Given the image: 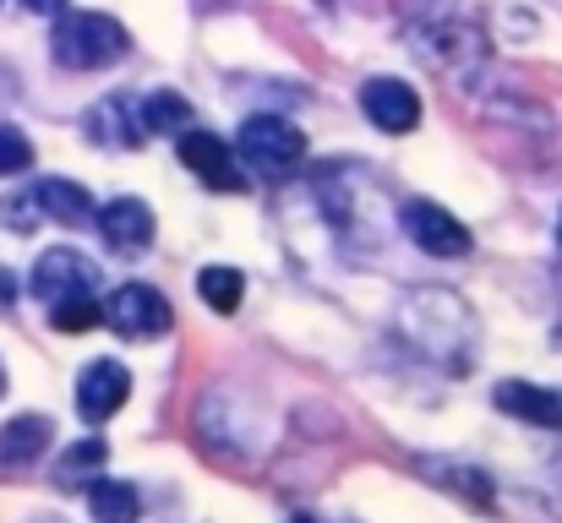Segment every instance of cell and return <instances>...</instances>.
I'll use <instances>...</instances> for the list:
<instances>
[{"label": "cell", "mask_w": 562, "mask_h": 523, "mask_svg": "<svg viewBox=\"0 0 562 523\" xmlns=\"http://www.w3.org/2000/svg\"><path fill=\"white\" fill-rule=\"evenodd\" d=\"M126 49H132V33L104 11H60L55 16L49 55L66 71H104V66L126 60Z\"/></svg>", "instance_id": "obj_1"}, {"label": "cell", "mask_w": 562, "mask_h": 523, "mask_svg": "<svg viewBox=\"0 0 562 523\" xmlns=\"http://www.w3.org/2000/svg\"><path fill=\"white\" fill-rule=\"evenodd\" d=\"M235 159H240V170L262 174V180H290L306 159V137L284 115H251L235 132Z\"/></svg>", "instance_id": "obj_2"}, {"label": "cell", "mask_w": 562, "mask_h": 523, "mask_svg": "<svg viewBox=\"0 0 562 523\" xmlns=\"http://www.w3.org/2000/svg\"><path fill=\"white\" fill-rule=\"evenodd\" d=\"M415 55H420L431 71L470 82V77L481 71V60H486V38H481L470 22H448V16H442V22L415 27Z\"/></svg>", "instance_id": "obj_3"}, {"label": "cell", "mask_w": 562, "mask_h": 523, "mask_svg": "<svg viewBox=\"0 0 562 523\" xmlns=\"http://www.w3.org/2000/svg\"><path fill=\"white\" fill-rule=\"evenodd\" d=\"M104 322L115 339H132V344H148V339H165L176 311L170 300L154 289V284H121L110 300H104Z\"/></svg>", "instance_id": "obj_4"}, {"label": "cell", "mask_w": 562, "mask_h": 523, "mask_svg": "<svg viewBox=\"0 0 562 523\" xmlns=\"http://www.w3.org/2000/svg\"><path fill=\"white\" fill-rule=\"evenodd\" d=\"M398 224H404V235L426 251V257H442V262H453V257H470V229L442 207V202H426V196H415V202H404V213H398Z\"/></svg>", "instance_id": "obj_5"}, {"label": "cell", "mask_w": 562, "mask_h": 523, "mask_svg": "<svg viewBox=\"0 0 562 523\" xmlns=\"http://www.w3.org/2000/svg\"><path fill=\"white\" fill-rule=\"evenodd\" d=\"M181 164L213 191H246V170H240L235 148L213 132H196V126L181 132Z\"/></svg>", "instance_id": "obj_6"}, {"label": "cell", "mask_w": 562, "mask_h": 523, "mask_svg": "<svg viewBox=\"0 0 562 523\" xmlns=\"http://www.w3.org/2000/svg\"><path fill=\"white\" fill-rule=\"evenodd\" d=\"M88 137L99 143V148H143L148 143V121H143V99H132V93H110V99H99L93 110H88Z\"/></svg>", "instance_id": "obj_7"}, {"label": "cell", "mask_w": 562, "mask_h": 523, "mask_svg": "<svg viewBox=\"0 0 562 523\" xmlns=\"http://www.w3.org/2000/svg\"><path fill=\"white\" fill-rule=\"evenodd\" d=\"M361 110H367V121L376 132H387V137H404V132L420 126V93L409 82H398V77H372L361 88Z\"/></svg>", "instance_id": "obj_8"}, {"label": "cell", "mask_w": 562, "mask_h": 523, "mask_svg": "<svg viewBox=\"0 0 562 523\" xmlns=\"http://www.w3.org/2000/svg\"><path fill=\"white\" fill-rule=\"evenodd\" d=\"M126 393H132V371H126L121 360H93V365L77 376V414L93 420V425H104L110 414H121Z\"/></svg>", "instance_id": "obj_9"}, {"label": "cell", "mask_w": 562, "mask_h": 523, "mask_svg": "<svg viewBox=\"0 0 562 523\" xmlns=\"http://www.w3.org/2000/svg\"><path fill=\"white\" fill-rule=\"evenodd\" d=\"M93 224H99L110 251H148L154 246V207L137 196H115V202L93 207Z\"/></svg>", "instance_id": "obj_10"}, {"label": "cell", "mask_w": 562, "mask_h": 523, "mask_svg": "<svg viewBox=\"0 0 562 523\" xmlns=\"http://www.w3.org/2000/svg\"><path fill=\"white\" fill-rule=\"evenodd\" d=\"M33 295L38 300H60V295H82V289H93V262L82 257V251H66V246H55V251H44L38 262H33Z\"/></svg>", "instance_id": "obj_11"}, {"label": "cell", "mask_w": 562, "mask_h": 523, "mask_svg": "<svg viewBox=\"0 0 562 523\" xmlns=\"http://www.w3.org/2000/svg\"><path fill=\"white\" fill-rule=\"evenodd\" d=\"M33 207H38V218H49V224H93V196L77 185V180H60V174H44L33 191Z\"/></svg>", "instance_id": "obj_12"}, {"label": "cell", "mask_w": 562, "mask_h": 523, "mask_svg": "<svg viewBox=\"0 0 562 523\" xmlns=\"http://www.w3.org/2000/svg\"><path fill=\"white\" fill-rule=\"evenodd\" d=\"M497 409L514 414V420H530V425H541V431H558L562 425V393L536 387V382H503V387H497Z\"/></svg>", "instance_id": "obj_13"}, {"label": "cell", "mask_w": 562, "mask_h": 523, "mask_svg": "<svg viewBox=\"0 0 562 523\" xmlns=\"http://www.w3.org/2000/svg\"><path fill=\"white\" fill-rule=\"evenodd\" d=\"M49 436H55V425H49L44 414H16V420H5V425H0V469H27L33 458H44Z\"/></svg>", "instance_id": "obj_14"}, {"label": "cell", "mask_w": 562, "mask_h": 523, "mask_svg": "<svg viewBox=\"0 0 562 523\" xmlns=\"http://www.w3.org/2000/svg\"><path fill=\"white\" fill-rule=\"evenodd\" d=\"M88 513L93 523H137L143 519V497L132 480H93L88 486Z\"/></svg>", "instance_id": "obj_15"}, {"label": "cell", "mask_w": 562, "mask_h": 523, "mask_svg": "<svg viewBox=\"0 0 562 523\" xmlns=\"http://www.w3.org/2000/svg\"><path fill=\"white\" fill-rule=\"evenodd\" d=\"M196 295H202V306H213L218 317H229V311L240 306V295H246V278H240V268L213 262V268L196 273Z\"/></svg>", "instance_id": "obj_16"}, {"label": "cell", "mask_w": 562, "mask_h": 523, "mask_svg": "<svg viewBox=\"0 0 562 523\" xmlns=\"http://www.w3.org/2000/svg\"><path fill=\"white\" fill-rule=\"evenodd\" d=\"M104 458H110V447H104L99 436H82L77 447H66V453H60L55 480H60V486H93V480H99V469H104Z\"/></svg>", "instance_id": "obj_17"}, {"label": "cell", "mask_w": 562, "mask_h": 523, "mask_svg": "<svg viewBox=\"0 0 562 523\" xmlns=\"http://www.w3.org/2000/svg\"><path fill=\"white\" fill-rule=\"evenodd\" d=\"M49 322H55V333H88L104 322V300H93V289L60 295V300H49Z\"/></svg>", "instance_id": "obj_18"}, {"label": "cell", "mask_w": 562, "mask_h": 523, "mask_svg": "<svg viewBox=\"0 0 562 523\" xmlns=\"http://www.w3.org/2000/svg\"><path fill=\"white\" fill-rule=\"evenodd\" d=\"M143 121H148V132H187L191 126V104L181 99V93L159 88L154 99H143Z\"/></svg>", "instance_id": "obj_19"}, {"label": "cell", "mask_w": 562, "mask_h": 523, "mask_svg": "<svg viewBox=\"0 0 562 523\" xmlns=\"http://www.w3.org/2000/svg\"><path fill=\"white\" fill-rule=\"evenodd\" d=\"M33 170V143L16 126H0V174H27Z\"/></svg>", "instance_id": "obj_20"}, {"label": "cell", "mask_w": 562, "mask_h": 523, "mask_svg": "<svg viewBox=\"0 0 562 523\" xmlns=\"http://www.w3.org/2000/svg\"><path fill=\"white\" fill-rule=\"evenodd\" d=\"M431 469L453 475V480H448L453 491H464V497H475V502H492V486H486V475H481V469H453V464H431Z\"/></svg>", "instance_id": "obj_21"}, {"label": "cell", "mask_w": 562, "mask_h": 523, "mask_svg": "<svg viewBox=\"0 0 562 523\" xmlns=\"http://www.w3.org/2000/svg\"><path fill=\"white\" fill-rule=\"evenodd\" d=\"M27 11H38V16H60L66 11V0H22Z\"/></svg>", "instance_id": "obj_22"}, {"label": "cell", "mask_w": 562, "mask_h": 523, "mask_svg": "<svg viewBox=\"0 0 562 523\" xmlns=\"http://www.w3.org/2000/svg\"><path fill=\"white\" fill-rule=\"evenodd\" d=\"M0 393H5V365H0Z\"/></svg>", "instance_id": "obj_23"}, {"label": "cell", "mask_w": 562, "mask_h": 523, "mask_svg": "<svg viewBox=\"0 0 562 523\" xmlns=\"http://www.w3.org/2000/svg\"><path fill=\"white\" fill-rule=\"evenodd\" d=\"M558 240H562V213H558Z\"/></svg>", "instance_id": "obj_24"}]
</instances>
